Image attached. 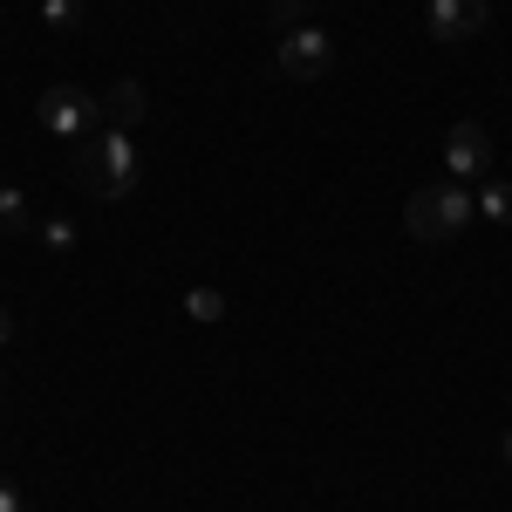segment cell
Listing matches in <instances>:
<instances>
[{
  "mask_svg": "<svg viewBox=\"0 0 512 512\" xmlns=\"http://www.w3.org/2000/svg\"><path fill=\"white\" fill-rule=\"evenodd\" d=\"M0 512H21V492H14V478H0Z\"/></svg>",
  "mask_w": 512,
  "mask_h": 512,
  "instance_id": "obj_14",
  "label": "cell"
},
{
  "mask_svg": "<svg viewBox=\"0 0 512 512\" xmlns=\"http://www.w3.org/2000/svg\"><path fill=\"white\" fill-rule=\"evenodd\" d=\"M41 130H48V137H62V144L96 137V130H103V96H89V89H76V82L41 89Z\"/></svg>",
  "mask_w": 512,
  "mask_h": 512,
  "instance_id": "obj_3",
  "label": "cell"
},
{
  "mask_svg": "<svg viewBox=\"0 0 512 512\" xmlns=\"http://www.w3.org/2000/svg\"><path fill=\"white\" fill-rule=\"evenodd\" d=\"M185 315L192 321H226V294H219V287H192V294H185Z\"/></svg>",
  "mask_w": 512,
  "mask_h": 512,
  "instance_id": "obj_11",
  "label": "cell"
},
{
  "mask_svg": "<svg viewBox=\"0 0 512 512\" xmlns=\"http://www.w3.org/2000/svg\"><path fill=\"white\" fill-rule=\"evenodd\" d=\"M499 451H506V465H512V431H506V444H499Z\"/></svg>",
  "mask_w": 512,
  "mask_h": 512,
  "instance_id": "obj_16",
  "label": "cell"
},
{
  "mask_svg": "<svg viewBox=\"0 0 512 512\" xmlns=\"http://www.w3.org/2000/svg\"><path fill=\"white\" fill-rule=\"evenodd\" d=\"M478 219V198L458 185V178H437V185H417L410 205H403V226L410 239H458Z\"/></svg>",
  "mask_w": 512,
  "mask_h": 512,
  "instance_id": "obj_2",
  "label": "cell"
},
{
  "mask_svg": "<svg viewBox=\"0 0 512 512\" xmlns=\"http://www.w3.org/2000/svg\"><path fill=\"white\" fill-rule=\"evenodd\" d=\"M144 123V82H110L103 89V130H137Z\"/></svg>",
  "mask_w": 512,
  "mask_h": 512,
  "instance_id": "obj_7",
  "label": "cell"
},
{
  "mask_svg": "<svg viewBox=\"0 0 512 512\" xmlns=\"http://www.w3.org/2000/svg\"><path fill=\"white\" fill-rule=\"evenodd\" d=\"M444 171L465 185V178H492V137H485V123H451V137H444Z\"/></svg>",
  "mask_w": 512,
  "mask_h": 512,
  "instance_id": "obj_5",
  "label": "cell"
},
{
  "mask_svg": "<svg viewBox=\"0 0 512 512\" xmlns=\"http://www.w3.org/2000/svg\"><path fill=\"white\" fill-rule=\"evenodd\" d=\"M274 62H280V76H294V82H315L335 69V41L321 35L315 21H301V28H287L274 48Z\"/></svg>",
  "mask_w": 512,
  "mask_h": 512,
  "instance_id": "obj_4",
  "label": "cell"
},
{
  "mask_svg": "<svg viewBox=\"0 0 512 512\" xmlns=\"http://www.w3.org/2000/svg\"><path fill=\"white\" fill-rule=\"evenodd\" d=\"M478 219H492V226H512V185H506V178H485Z\"/></svg>",
  "mask_w": 512,
  "mask_h": 512,
  "instance_id": "obj_8",
  "label": "cell"
},
{
  "mask_svg": "<svg viewBox=\"0 0 512 512\" xmlns=\"http://www.w3.org/2000/svg\"><path fill=\"white\" fill-rule=\"evenodd\" d=\"M0 233H28V192L21 185H0Z\"/></svg>",
  "mask_w": 512,
  "mask_h": 512,
  "instance_id": "obj_9",
  "label": "cell"
},
{
  "mask_svg": "<svg viewBox=\"0 0 512 512\" xmlns=\"http://www.w3.org/2000/svg\"><path fill=\"white\" fill-rule=\"evenodd\" d=\"M274 21H280V35L301 28V21H308V0H274Z\"/></svg>",
  "mask_w": 512,
  "mask_h": 512,
  "instance_id": "obj_13",
  "label": "cell"
},
{
  "mask_svg": "<svg viewBox=\"0 0 512 512\" xmlns=\"http://www.w3.org/2000/svg\"><path fill=\"white\" fill-rule=\"evenodd\" d=\"M41 21H48V35H76L82 28V0H41Z\"/></svg>",
  "mask_w": 512,
  "mask_h": 512,
  "instance_id": "obj_10",
  "label": "cell"
},
{
  "mask_svg": "<svg viewBox=\"0 0 512 512\" xmlns=\"http://www.w3.org/2000/svg\"><path fill=\"white\" fill-rule=\"evenodd\" d=\"M7 342H14V315L0 308V349H7Z\"/></svg>",
  "mask_w": 512,
  "mask_h": 512,
  "instance_id": "obj_15",
  "label": "cell"
},
{
  "mask_svg": "<svg viewBox=\"0 0 512 512\" xmlns=\"http://www.w3.org/2000/svg\"><path fill=\"white\" fill-rule=\"evenodd\" d=\"M69 171H76V185L89 198H130L137 192V144H130V130H96V137H82Z\"/></svg>",
  "mask_w": 512,
  "mask_h": 512,
  "instance_id": "obj_1",
  "label": "cell"
},
{
  "mask_svg": "<svg viewBox=\"0 0 512 512\" xmlns=\"http://www.w3.org/2000/svg\"><path fill=\"white\" fill-rule=\"evenodd\" d=\"M424 21H431L437 41H472L478 28L492 21V7H485V0H431V14H424Z\"/></svg>",
  "mask_w": 512,
  "mask_h": 512,
  "instance_id": "obj_6",
  "label": "cell"
},
{
  "mask_svg": "<svg viewBox=\"0 0 512 512\" xmlns=\"http://www.w3.org/2000/svg\"><path fill=\"white\" fill-rule=\"evenodd\" d=\"M41 239H48L55 253H69V246H76V219H48V226H41Z\"/></svg>",
  "mask_w": 512,
  "mask_h": 512,
  "instance_id": "obj_12",
  "label": "cell"
}]
</instances>
